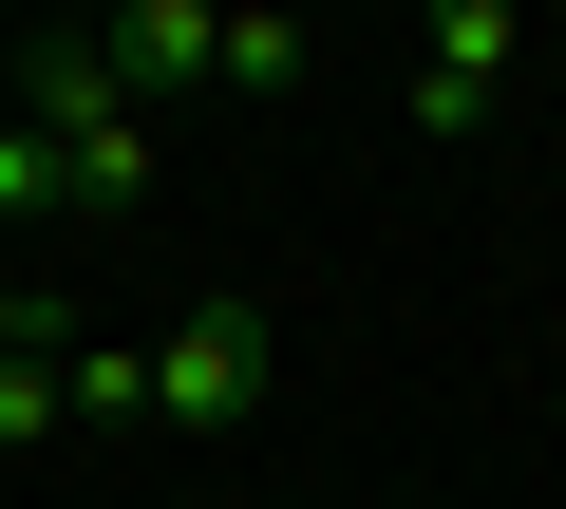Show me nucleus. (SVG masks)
Instances as JSON below:
<instances>
[{
  "mask_svg": "<svg viewBox=\"0 0 566 509\" xmlns=\"http://www.w3.org/2000/svg\"><path fill=\"white\" fill-rule=\"evenodd\" d=\"M39 434H76L57 415V359H0V453H39Z\"/></svg>",
  "mask_w": 566,
  "mask_h": 509,
  "instance_id": "6",
  "label": "nucleus"
},
{
  "mask_svg": "<svg viewBox=\"0 0 566 509\" xmlns=\"http://www.w3.org/2000/svg\"><path fill=\"white\" fill-rule=\"evenodd\" d=\"M510 57H528L510 0H434V39H416V132H472V114L510 95Z\"/></svg>",
  "mask_w": 566,
  "mask_h": 509,
  "instance_id": "2",
  "label": "nucleus"
},
{
  "mask_svg": "<svg viewBox=\"0 0 566 509\" xmlns=\"http://www.w3.org/2000/svg\"><path fill=\"white\" fill-rule=\"evenodd\" d=\"M208 0H114V20H95V57H114V95L133 114H170V95H208Z\"/></svg>",
  "mask_w": 566,
  "mask_h": 509,
  "instance_id": "3",
  "label": "nucleus"
},
{
  "mask_svg": "<svg viewBox=\"0 0 566 509\" xmlns=\"http://www.w3.org/2000/svg\"><path fill=\"white\" fill-rule=\"evenodd\" d=\"M208 76H227V95H283V76H303V20H283V0H245V20L208 39Z\"/></svg>",
  "mask_w": 566,
  "mask_h": 509,
  "instance_id": "4",
  "label": "nucleus"
},
{
  "mask_svg": "<svg viewBox=\"0 0 566 509\" xmlns=\"http://www.w3.org/2000/svg\"><path fill=\"white\" fill-rule=\"evenodd\" d=\"M0 208H57V132H20V114H0Z\"/></svg>",
  "mask_w": 566,
  "mask_h": 509,
  "instance_id": "7",
  "label": "nucleus"
},
{
  "mask_svg": "<svg viewBox=\"0 0 566 509\" xmlns=\"http://www.w3.org/2000/svg\"><path fill=\"white\" fill-rule=\"evenodd\" d=\"M264 359H283V340H264V303L227 284V303H189V321L151 340V415H170V434H245V415H264Z\"/></svg>",
  "mask_w": 566,
  "mask_h": 509,
  "instance_id": "1",
  "label": "nucleus"
},
{
  "mask_svg": "<svg viewBox=\"0 0 566 509\" xmlns=\"http://www.w3.org/2000/svg\"><path fill=\"white\" fill-rule=\"evenodd\" d=\"M0 359H57V303L39 284H0Z\"/></svg>",
  "mask_w": 566,
  "mask_h": 509,
  "instance_id": "8",
  "label": "nucleus"
},
{
  "mask_svg": "<svg viewBox=\"0 0 566 509\" xmlns=\"http://www.w3.org/2000/svg\"><path fill=\"white\" fill-rule=\"evenodd\" d=\"M57 415H151V359H95V340H57Z\"/></svg>",
  "mask_w": 566,
  "mask_h": 509,
  "instance_id": "5",
  "label": "nucleus"
}]
</instances>
